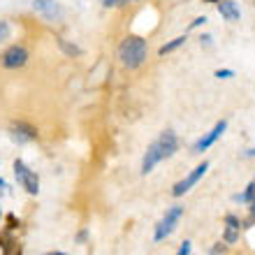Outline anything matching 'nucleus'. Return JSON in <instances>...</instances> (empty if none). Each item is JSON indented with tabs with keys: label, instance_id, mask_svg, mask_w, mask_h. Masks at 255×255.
Here are the masks:
<instances>
[{
	"label": "nucleus",
	"instance_id": "obj_1",
	"mask_svg": "<svg viewBox=\"0 0 255 255\" xmlns=\"http://www.w3.org/2000/svg\"><path fill=\"white\" fill-rule=\"evenodd\" d=\"M146 51H148L146 40L137 37V35H130L119 44V61L128 70H137V67H141V63L146 61Z\"/></svg>",
	"mask_w": 255,
	"mask_h": 255
},
{
	"label": "nucleus",
	"instance_id": "obj_2",
	"mask_svg": "<svg viewBox=\"0 0 255 255\" xmlns=\"http://www.w3.org/2000/svg\"><path fill=\"white\" fill-rule=\"evenodd\" d=\"M181 218H183V207H169L167 211H165V216L158 221V225H155V232H153L155 242L158 244L165 242V239L176 230V225H179Z\"/></svg>",
	"mask_w": 255,
	"mask_h": 255
},
{
	"label": "nucleus",
	"instance_id": "obj_3",
	"mask_svg": "<svg viewBox=\"0 0 255 255\" xmlns=\"http://www.w3.org/2000/svg\"><path fill=\"white\" fill-rule=\"evenodd\" d=\"M12 169H14V176H16V183H19L21 188L26 190L28 195H37L40 193V176L35 174L33 169L28 167L23 160H14V165H12Z\"/></svg>",
	"mask_w": 255,
	"mask_h": 255
},
{
	"label": "nucleus",
	"instance_id": "obj_4",
	"mask_svg": "<svg viewBox=\"0 0 255 255\" xmlns=\"http://www.w3.org/2000/svg\"><path fill=\"white\" fill-rule=\"evenodd\" d=\"M209 167H211V165H209L207 160L200 162L197 167H193V169L188 172V174L183 176L181 181H176V183H174V188H172V195H174V197H181V195H186L190 188H195V186L200 183L202 176H204V174L209 172Z\"/></svg>",
	"mask_w": 255,
	"mask_h": 255
},
{
	"label": "nucleus",
	"instance_id": "obj_5",
	"mask_svg": "<svg viewBox=\"0 0 255 255\" xmlns=\"http://www.w3.org/2000/svg\"><path fill=\"white\" fill-rule=\"evenodd\" d=\"M28 58H30V54H28V49L23 44H12L7 51H2L0 65L5 70H19V67H23L28 63Z\"/></svg>",
	"mask_w": 255,
	"mask_h": 255
},
{
	"label": "nucleus",
	"instance_id": "obj_6",
	"mask_svg": "<svg viewBox=\"0 0 255 255\" xmlns=\"http://www.w3.org/2000/svg\"><path fill=\"white\" fill-rule=\"evenodd\" d=\"M225 130H228V121H225V119H221V121L216 123V126L211 128V130H209L207 134H202L200 139L195 141V146H193V151H190V153H195V155L204 153L207 148H211V146L216 144V141H218V139L223 137V134H225Z\"/></svg>",
	"mask_w": 255,
	"mask_h": 255
},
{
	"label": "nucleus",
	"instance_id": "obj_7",
	"mask_svg": "<svg viewBox=\"0 0 255 255\" xmlns=\"http://www.w3.org/2000/svg\"><path fill=\"white\" fill-rule=\"evenodd\" d=\"M33 12L47 21H61L65 16V9L58 0H33Z\"/></svg>",
	"mask_w": 255,
	"mask_h": 255
},
{
	"label": "nucleus",
	"instance_id": "obj_8",
	"mask_svg": "<svg viewBox=\"0 0 255 255\" xmlns=\"http://www.w3.org/2000/svg\"><path fill=\"white\" fill-rule=\"evenodd\" d=\"M9 137L19 144H28V141H35L40 134H37V128L30 126L26 121H12L9 123Z\"/></svg>",
	"mask_w": 255,
	"mask_h": 255
},
{
	"label": "nucleus",
	"instance_id": "obj_9",
	"mask_svg": "<svg viewBox=\"0 0 255 255\" xmlns=\"http://www.w3.org/2000/svg\"><path fill=\"white\" fill-rule=\"evenodd\" d=\"M155 144L160 146L162 158H165V160H167V158H172V155L179 151V146H181V141H179V134H176L174 130H162L160 137L155 139Z\"/></svg>",
	"mask_w": 255,
	"mask_h": 255
},
{
	"label": "nucleus",
	"instance_id": "obj_10",
	"mask_svg": "<svg viewBox=\"0 0 255 255\" xmlns=\"http://www.w3.org/2000/svg\"><path fill=\"white\" fill-rule=\"evenodd\" d=\"M162 160H165V158H162L160 146H158V144L153 141V144H148L146 153H144V158H141V167H139V172H141L144 176L151 174V172L155 169V165H160Z\"/></svg>",
	"mask_w": 255,
	"mask_h": 255
},
{
	"label": "nucleus",
	"instance_id": "obj_11",
	"mask_svg": "<svg viewBox=\"0 0 255 255\" xmlns=\"http://www.w3.org/2000/svg\"><path fill=\"white\" fill-rule=\"evenodd\" d=\"M218 14L225 21H230V23H237V21L242 19V9H239V5H237L235 0H221L218 2Z\"/></svg>",
	"mask_w": 255,
	"mask_h": 255
},
{
	"label": "nucleus",
	"instance_id": "obj_12",
	"mask_svg": "<svg viewBox=\"0 0 255 255\" xmlns=\"http://www.w3.org/2000/svg\"><path fill=\"white\" fill-rule=\"evenodd\" d=\"M188 42V37L186 35H179V37H174V40H169L167 44H162L160 49H158V56H167V54H174L179 47H183Z\"/></svg>",
	"mask_w": 255,
	"mask_h": 255
},
{
	"label": "nucleus",
	"instance_id": "obj_13",
	"mask_svg": "<svg viewBox=\"0 0 255 255\" xmlns=\"http://www.w3.org/2000/svg\"><path fill=\"white\" fill-rule=\"evenodd\" d=\"M232 200L239 202V204H251V202L255 200V181H251L249 186H246V190H244V193H237Z\"/></svg>",
	"mask_w": 255,
	"mask_h": 255
},
{
	"label": "nucleus",
	"instance_id": "obj_14",
	"mask_svg": "<svg viewBox=\"0 0 255 255\" xmlns=\"http://www.w3.org/2000/svg\"><path fill=\"white\" fill-rule=\"evenodd\" d=\"M56 40H58V47L63 49V54H65V56H70V58H77V56H81V49L77 47V44L63 40V37H56Z\"/></svg>",
	"mask_w": 255,
	"mask_h": 255
},
{
	"label": "nucleus",
	"instance_id": "obj_15",
	"mask_svg": "<svg viewBox=\"0 0 255 255\" xmlns=\"http://www.w3.org/2000/svg\"><path fill=\"white\" fill-rule=\"evenodd\" d=\"M239 232H242V228H232V225H225V230H223V242L228 244V246H235V244L239 242Z\"/></svg>",
	"mask_w": 255,
	"mask_h": 255
},
{
	"label": "nucleus",
	"instance_id": "obj_16",
	"mask_svg": "<svg viewBox=\"0 0 255 255\" xmlns=\"http://www.w3.org/2000/svg\"><path fill=\"white\" fill-rule=\"evenodd\" d=\"M12 244H14V239H12V232H9V230H5V232H0V249H2V251L7 253Z\"/></svg>",
	"mask_w": 255,
	"mask_h": 255
},
{
	"label": "nucleus",
	"instance_id": "obj_17",
	"mask_svg": "<svg viewBox=\"0 0 255 255\" xmlns=\"http://www.w3.org/2000/svg\"><path fill=\"white\" fill-rule=\"evenodd\" d=\"M9 35H12V26H9V21H0V44L5 40H9Z\"/></svg>",
	"mask_w": 255,
	"mask_h": 255
},
{
	"label": "nucleus",
	"instance_id": "obj_18",
	"mask_svg": "<svg viewBox=\"0 0 255 255\" xmlns=\"http://www.w3.org/2000/svg\"><path fill=\"white\" fill-rule=\"evenodd\" d=\"M216 79H232L235 77V70H230V67H218L214 72Z\"/></svg>",
	"mask_w": 255,
	"mask_h": 255
},
{
	"label": "nucleus",
	"instance_id": "obj_19",
	"mask_svg": "<svg viewBox=\"0 0 255 255\" xmlns=\"http://www.w3.org/2000/svg\"><path fill=\"white\" fill-rule=\"evenodd\" d=\"M253 225H255V200L249 204V218L244 223V228H253Z\"/></svg>",
	"mask_w": 255,
	"mask_h": 255
},
{
	"label": "nucleus",
	"instance_id": "obj_20",
	"mask_svg": "<svg viewBox=\"0 0 255 255\" xmlns=\"http://www.w3.org/2000/svg\"><path fill=\"white\" fill-rule=\"evenodd\" d=\"M19 225H21V221L16 218V216H14V214H7V230H9V232L19 230Z\"/></svg>",
	"mask_w": 255,
	"mask_h": 255
},
{
	"label": "nucleus",
	"instance_id": "obj_21",
	"mask_svg": "<svg viewBox=\"0 0 255 255\" xmlns=\"http://www.w3.org/2000/svg\"><path fill=\"white\" fill-rule=\"evenodd\" d=\"M193 253V242L190 239H186V242L179 246V251H176V255H190Z\"/></svg>",
	"mask_w": 255,
	"mask_h": 255
},
{
	"label": "nucleus",
	"instance_id": "obj_22",
	"mask_svg": "<svg viewBox=\"0 0 255 255\" xmlns=\"http://www.w3.org/2000/svg\"><path fill=\"white\" fill-rule=\"evenodd\" d=\"M225 225H232V228H244V223L239 221L235 214H228V216H225Z\"/></svg>",
	"mask_w": 255,
	"mask_h": 255
},
{
	"label": "nucleus",
	"instance_id": "obj_23",
	"mask_svg": "<svg viewBox=\"0 0 255 255\" xmlns=\"http://www.w3.org/2000/svg\"><path fill=\"white\" fill-rule=\"evenodd\" d=\"M128 2H134V0H102L105 7H121V5H128Z\"/></svg>",
	"mask_w": 255,
	"mask_h": 255
},
{
	"label": "nucleus",
	"instance_id": "obj_24",
	"mask_svg": "<svg viewBox=\"0 0 255 255\" xmlns=\"http://www.w3.org/2000/svg\"><path fill=\"white\" fill-rule=\"evenodd\" d=\"M204 23H207V16H197V19H193L190 21V30H195V28H200V26H204Z\"/></svg>",
	"mask_w": 255,
	"mask_h": 255
},
{
	"label": "nucleus",
	"instance_id": "obj_25",
	"mask_svg": "<svg viewBox=\"0 0 255 255\" xmlns=\"http://www.w3.org/2000/svg\"><path fill=\"white\" fill-rule=\"evenodd\" d=\"M225 251H228V244H225V242H218V244H216V246H214V249H211V253H216V255H223V253H225Z\"/></svg>",
	"mask_w": 255,
	"mask_h": 255
},
{
	"label": "nucleus",
	"instance_id": "obj_26",
	"mask_svg": "<svg viewBox=\"0 0 255 255\" xmlns=\"http://www.w3.org/2000/svg\"><path fill=\"white\" fill-rule=\"evenodd\" d=\"M200 44L202 47H211V44H214V37H211V35H200Z\"/></svg>",
	"mask_w": 255,
	"mask_h": 255
},
{
	"label": "nucleus",
	"instance_id": "obj_27",
	"mask_svg": "<svg viewBox=\"0 0 255 255\" xmlns=\"http://www.w3.org/2000/svg\"><path fill=\"white\" fill-rule=\"evenodd\" d=\"M88 239V230H81L79 235H77V244H84Z\"/></svg>",
	"mask_w": 255,
	"mask_h": 255
},
{
	"label": "nucleus",
	"instance_id": "obj_28",
	"mask_svg": "<svg viewBox=\"0 0 255 255\" xmlns=\"http://www.w3.org/2000/svg\"><path fill=\"white\" fill-rule=\"evenodd\" d=\"M244 158H255V146L246 148V151H244Z\"/></svg>",
	"mask_w": 255,
	"mask_h": 255
},
{
	"label": "nucleus",
	"instance_id": "obj_29",
	"mask_svg": "<svg viewBox=\"0 0 255 255\" xmlns=\"http://www.w3.org/2000/svg\"><path fill=\"white\" fill-rule=\"evenodd\" d=\"M7 188H9V186H7V181H5V179H0V195L5 193Z\"/></svg>",
	"mask_w": 255,
	"mask_h": 255
},
{
	"label": "nucleus",
	"instance_id": "obj_30",
	"mask_svg": "<svg viewBox=\"0 0 255 255\" xmlns=\"http://www.w3.org/2000/svg\"><path fill=\"white\" fill-rule=\"evenodd\" d=\"M44 255H67V253H63V251H47Z\"/></svg>",
	"mask_w": 255,
	"mask_h": 255
},
{
	"label": "nucleus",
	"instance_id": "obj_31",
	"mask_svg": "<svg viewBox=\"0 0 255 255\" xmlns=\"http://www.w3.org/2000/svg\"><path fill=\"white\" fill-rule=\"evenodd\" d=\"M204 2H218V0H204Z\"/></svg>",
	"mask_w": 255,
	"mask_h": 255
},
{
	"label": "nucleus",
	"instance_id": "obj_32",
	"mask_svg": "<svg viewBox=\"0 0 255 255\" xmlns=\"http://www.w3.org/2000/svg\"><path fill=\"white\" fill-rule=\"evenodd\" d=\"M0 218H2V209H0Z\"/></svg>",
	"mask_w": 255,
	"mask_h": 255
},
{
	"label": "nucleus",
	"instance_id": "obj_33",
	"mask_svg": "<svg viewBox=\"0 0 255 255\" xmlns=\"http://www.w3.org/2000/svg\"><path fill=\"white\" fill-rule=\"evenodd\" d=\"M211 255H216V253H211Z\"/></svg>",
	"mask_w": 255,
	"mask_h": 255
},
{
	"label": "nucleus",
	"instance_id": "obj_34",
	"mask_svg": "<svg viewBox=\"0 0 255 255\" xmlns=\"http://www.w3.org/2000/svg\"><path fill=\"white\" fill-rule=\"evenodd\" d=\"M253 181H255V179H253Z\"/></svg>",
	"mask_w": 255,
	"mask_h": 255
},
{
	"label": "nucleus",
	"instance_id": "obj_35",
	"mask_svg": "<svg viewBox=\"0 0 255 255\" xmlns=\"http://www.w3.org/2000/svg\"><path fill=\"white\" fill-rule=\"evenodd\" d=\"M5 255H7V253H5Z\"/></svg>",
	"mask_w": 255,
	"mask_h": 255
}]
</instances>
